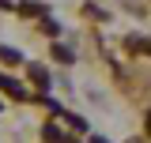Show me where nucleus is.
Returning a JSON list of instances; mask_svg holds the SVG:
<instances>
[{"label": "nucleus", "instance_id": "f257e3e1", "mask_svg": "<svg viewBox=\"0 0 151 143\" xmlns=\"http://www.w3.org/2000/svg\"><path fill=\"white\" fill-rule=\"evenodd\" d=\"M0 90H4V94H12V98H19V102H23V98H30V90L23 87L19 79H12V75H0Z\"/></svg>", "mask_w": 151, "mask_h": 143}, {"label": "nucleus", "instance_id": "f03ea898", "mask_svg": "<svg viewBox=\"0 0 151 143\" xmlns=\"http://www.w3.org/2000/svg\"><path fill=\"white\" fill-rule=\"evenodd\" d=\"M125 45H129L132 53H147V56H151V38H140V34H132L129 41H125Z\"/></svg>", "mask_w": 151, "mask_h": 143}, {"label": "nucleus", "instance_id": "7ed1b4c3", "mask_svg": "<svg viewBox=\"0 0 151 143\" xmlns=\"http://www.w3.org/2000/svg\"><path fill=\"white\" fill-rule=\"evenodd\" d=\"M42 139L45 143H64V132H60L57 124H42Z\"/></svg>", "mask_w": 151, "mask_h": 143}, {"label": "nucleus", "instance_id": "20e7f679", "mask_svg": "<svg viewBox=\"0 0 151 143\" xmlns=\"http://www.w3.org/2000/svg\"><path fill=\"white\" fill-rule=\"evenodd\" d=\"M30 79H34V83H38V87H42V90L49 87V72L42 68V64H30Z\"/></svg>", "mask_w": 151, "mask_h": 143}, {"label": "nucleus", "instance_id": "39448f33", "mask_svg": "<svg viewBox=\"0 0 151 143\" xmlns=\"http://www.w3.org/2000/svg\"><path fill=\"white\" fill-rule=\"evenodd\" d=\"M0 60H4V64H19V60H23V53H19V49H12V45H0Z\"/></svg>", "mask_w": 151, "mask_h": 143}, {"label": "nucleus", "instance_id": "423d86ee", "mask_svg": "<svg viewBox=\"0 0 151 143\" xmlns=\"http://www.w3.org/2000/svg\"><path fill=\"white\" fill-rule=\"evenodd\" d=\"M19 15H45V4H19Z\"/></svg>", "mask_w": 151, "mask_h": 143}, {"label": "nucleus", "instance_id": "0eeeda50", "mask_svg": "<svg viewBox=\"0 0 151 143\" xmlns=\"http://www.w3.org/2000/svg\"><path fill=\"white\" fill-rule=\"evenodd\" d=\"M53 56H57V60H60V64H72V49H68V45H53Z\"/></svg>", "mask_w": 151, "mask_h": 143}, {"label": "nucleus", "instance_id": "6e6552de", "mask_svg": "<svg viewBox=\"0 0 151 143\" xmlns=\"http://www.w3.org/2000/svg\"><path fill=\"white\" fill-rule=\"evenodd\" d=\"M64 121H68V128H76V132H87V121L76 117V113H64Z\"/></svg>", "mask_w": 151, "mask_h": 143}, {"label": "nucleus", "instance_id": "1a4fd4ad", "mask_svg": "<svg viewBox=\"0 0 151 143\" xmlns=\"http://www.w3.org/2000/svg\"><path fill=\"white\" fill-rule=\"evenodd\" d=\"M42 30H45L49 38H57V34H60V26H57L53 19H45V15H42Z\"/></svg>", "mask_w": 151, "mask_h": 143}, {"label": "nucleus", "instance_id": "9d476101", "mask_svg": "<svg viewBox=\"0 0 151 143\" xmlns=\"http://www.w3.org/2000/svg\"><path fill=\"white\" fill-rule=\"evenodd\" d=\"M91 143H110V139H106V136H91Z\"/></svg>", "mask_w": 151, "mask_h": 143}, {"label": "nucleus", "instance_id": "9b49d317", "mask_svg": "<svg viewBox=\"0 0 151 143\" xmlns=\"http://www.w3.org/2000/svg\"><path fill=\"white\" fill-rule=\"evenodd\" d=\"M0 8H12V0H0Z\"/></svg>", "mask_w": 151, "mask_h": 143}, {"label": "nucleus", "instance_id": "f8f14e48", "mask_svg": "<svg viewBox=\"0 0 151 143\" xmlns=\"http://www.w3.org/2000/svg\"><path fill=\"white\" fill-rule=\"evenodd\" d=\"M147 136H151V113H147Z\"/></svg>", "mask_w": 151, "mask_h": 143}]
</instances>
